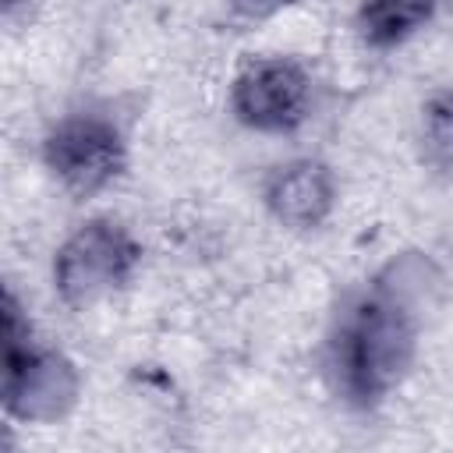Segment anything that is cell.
Listing matches in <instances>:
<instances>
[{"label": "cell", "mask_w": 453, "mask_h": 453, "mask_svg": "<svg viewBox=\"0 0 453 453\" xmlns=\"http://www.w3.org/2000/svg\"><path fill=\"white\" fill-rule=\"evenodd\" d=\"M435 11V0H365L361 35L372 46H393L421 28Z\"/></svg>", "instance_id": "8992f818"}, {"label": "cell", "mask_w": 453, "mask_h": 453, "mask_svg": "<svg viewBox=\"0 0 453 453\" xmlns=\"http://www.w3.org/2000/svg\"><path fill=\"white\" fill-rule=\"evenodd\" d=\"M134 265H138V244L117 223L92 219L60 248L53 276L64 301L81 308L99 294L127 283Z\"/></svg>", "instance_id": "3957f363"}, {"label": "cell", "mask_w": 453, "mask_h": 453, "mask_svg": "<svg viewBox=\"0 0 453 453\" xmlns=\"http://www.w3.org/2000/svg\"><path fill=\"white\" fill-rule=\"evenodd\" d=\"M265 205L287 226H315L333 205V177L315 159H297L265 180Z\"/></svg>", "instance_id": "5b68a950"}, {"label": "cell", "mask_w": 453, "mask_h": 453, "mask_svg": "<svg viewBox=\"0 0 453 453\" xmlns=\"http://www.w3.org/2000/svg\"><path fill=\"white\" fill-rule=\"evenodd\" d=\"M421 138H425V156L439 170H453V96H442L425 110Z\"/></svg>", "instance_id": "52a82bcc"}, {"label": "cell", "mask_w": 453, "mask_h": 453, "mask_svg": "<svg viewBox=\"0 0 453 453\" xmlns=\"http://www.w3.org/2000/svg\"><path fill=\"white\" fill-rule=\"evenodd\" d=\"M46 166L71 195H96L124 170V138L113 120L99 113L64 117L42 145Z\"/></svg>", "instance_id": "7a4b0ae2"}, {"label": "cell", "mask_w": 453, "mask_h": 453, "mask_svg": "<svg viewBox=\"0 0 453 453\" xmlns=\"http://www.w3.org/2000/svg\"><path fill=\"white\" fill-rule=\"evenodd\" d=\"M414 354V326L403 304L389 294H365L336 322L333 333V375L340 393L368 407L396 386Z\"/></svg>", "instance_id": "6da1fadb"}, {"label": "cell", "mask_w": 453, "mask_h": 453, "mask_svg": "<svg viewBox=\"0 0 453 453\" xmlns=\"http://www.w3.org/2000/svg\"><path fill=\"white\" fill-rule=\"evenodd\" d=\"M311 103V81L301 64L273 57L255 60L237 81H234V113L241 124L255 131H294L308 117Z\"/></svg>", "instance_id": "277c9868"}]
</instances>
